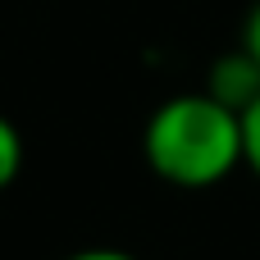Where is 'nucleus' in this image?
Returning <instances> with one entry per match:
<instances>
[{
    "label": "nucleus",
    "instance_id": "f257e3e1",
    "mask_svg": "<svg viewBox=\"0 0 260 260\" xmlns=\"http://www.w3.org/2000/svg\"><path fill=\"white\" fill-rule=\"evenodd\" d=\"M142 155L155 178L183 192L224 183L242 165V114L201 91L160 101L142 128Z\"/></svg>",
    "mask_w": 260,
    "mask_h": 260
},
{
    "label": "nucleus",
    "instance_id": "f03ea898",
    "mask_svg": "<svg viewBox=\"0 0 260 260\" xmlns=\"http://www.w3.org/2000/svg\"><path fill=\"white\" fill-rule=\"evenodd\" d=\"M206 91L215 96V101H224L229 110H247L251 101L260 96V64L238 46V50H229V55H219L215 64H210V73H206Z\"/></svg>",
    "mask_w": 260,
    "mask_h": 260
},
{
    "label": "nucleus",
    "instance_id": "39448f33",
    "mask_svg": "<svg viewBox=\"0 0 260 260\" xmlns=\"http://www.w3.org/2000/svg\"><path fill=\"white\" fill-rule=\"evenodd\" d=\"M242 50L260 64V0L251 5V14H247V23H242Z\"/></svg>",
    "mask_w": 260,
    "mask_h": 260
},
{
    "label": "nucleus",
    "instance_id": "423d86ee",
    "mask_svg": "<svg viewBox=\"0 0 260 260\" xmlns=\"http://www.w3.org/2000/svg\"><path fill=\"white\" fill-rule=\"evenodd\" d=\"M64 260H137V256H128L119 247H87V251H73V256H64Z\"/></svg>",
    "mask_w": 260,
    "mask_h": 260
},
{
    "label": "nucleus",
    "instance_id": "20e7f679",
    "mask_svg": "<svg viewBox=\"0 0 260 260\" xmlns=\"http://www.w3.org/2000/svg\"><path fill=\"white\" fill-rule=\"evenodd\" d=\"M242 165L260 178V96L242 110Z\"/></svg>",
    "mask_w": 260,
    "mask_h": 260
},
{
    "label": "nucleus",
    "instance_id": "7ed1b4c3",
    "mask_svg": "<svg viewBox=\"0 0 260 260\" xmlns=\"http://www.w3.org/2000/svg\"><path fill=\"white\" fill-rule=\"evenodd\" d=\"M18 169H23V137H18V128L0 114V192L18 178Z\"/></svg>",
    "mask_w": 260,
    "mask_h": 260
}]
</instances>
